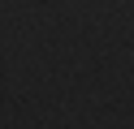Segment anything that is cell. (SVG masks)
I'll use <instances>...</instances> for the list:
<instances>
[]
</instances>
